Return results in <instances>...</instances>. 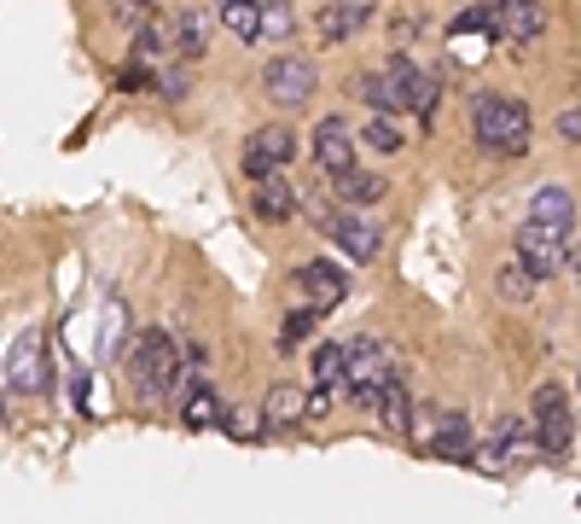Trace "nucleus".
<instances>
[{
	"label": "nucleus",
	"mask_w": 581,
	"mask_h": 524,
	"mask_svg": "<svg viewBox=\"0 0 581 524\" xmlns=\"http://www.w3.org/2000/svg\"><path fill=\"white\" fill-rule=\"evenodd\" d=\"M471 134H477L483 151H494V158H523L529 151V106L518 94L483 88L471 99Z\"/></svg>",
	"instance_id": "nucleus-1"
},
{
	"label": "nucleus",
	"mask_w": 581,
	"mask_h": 524,
	"mask_svg": "<svg viewBox=\"0 0 581 524\" xmlns=\"http://www.w3.org/2000/svg\"><path fill=\"white\" fill-rule=\"evenodd\" d=\"M128 379H134V397H140V402H163V397L181 385V350H175V338L158 332V327L134 338V350H128Z\"/></svg>",
	"instance_id": "nucleus-2"
},
{
	"label": "nucleus",
	"mask_w": 581,
	"mask_h": 524,
	"mask_svg": "<svg viewBox=\"0 0 581 524\" xmlns=\"http://www.w3.org/2000/svg\"><path fill=\"white\" fill-rule=\"evenodd\" d=\"M314 64L302 59V53H280V59H268L262 64V94L273 99L280 111H297V106H309L314 99Z\"/></svg>",
	"instance_id": "nucleus-3"
},
{
	"label": "nucleus",
	"mask_w": 581,
	"mask_h": 524,
	"mask_svg": "<svg viewBox=\"0 0 581 524\" xmlns=\"http://www.w3.org/2000/svg\"><path fill=\"white\" fill-rule=\"evenodd\" d=\"M7 385L18 397H41L47 391V338L41 327H24L7 350Z\"/></svg>",
	"instance_id": "nucleus-4"
},
{
	"label": "nucleus",
	"mask_w": 581,
	"mask_h": 524,
	"mask_svg": "<svg viewBox=\"0 0 581 524\" xmlns=\"http://www.w3.org/2000/svg\"><path fill=\"white\" fill-rule=\"evenodd\" d=\"M355 146H361V134H355L344 117H320L314 123V163L320 175H355Z\"/></svg>",
	"instance_id": "nucleus-5"
},
{
	"label": "nucleus",
	"mask_w": 581,
	"mask_h": 524,
	"mask_svg": "<svg viewBox=\"0 0 581 524\" xmlns=\"http://www.w3.org/2000/svg\"><path fill=\"white\" fill-rule=\"evenodd\" d=\"M518 263H523L535 280H553L558 268H570V245H564V233H553V228L523 222V228H518Z\"/></svg>",
	"instance_id": "nucleus-6"
},
{
	"label": "nucleus",
	"mask_w": 581,
	"mask_h": 524,
	"mask_svg": "<svg viewBox=\"0 0 581 524\" xmlns=\"http://www.w3.org/2000/svg\"><path fill=\"white\" fill-rule=\"evenodd\" d=\"M290 151H297V134H290L285 123H268V129H256L250 141H245V175H256V181L280 175V169L290 163Z\"/></svg>",
	"instance_id": "nucleus-7"
},
{
	"label": "nucleus",
	"mask_w": 581,
	"mask_h": 524,
	"mask_svg": "<svg viewBox=\"0 0 581 524\" xmlns=\"http://www.w3.org/2000/svg\"><path fill=\"white\" fill-rule=\"evenodd\" d=\"M175 397H181V426H193V431H221V419H227V409H221V397L210 391V379H198V374H186L175 385Z\"/></svg>",
	"instance_id": "nucleus-8"
},
{
	"label": "nucleus",
	"mask_w": 581,
	"mask_h": 524,
	"mask_svg": "<svg viewBox=\"0 0 581 524\" xmlns=\"http://www.w3.org/2000/svg\"><path fill=\"white\" fill-rule=\"evenodd\" d=\"M529 222L535 228H553V233H570L576 228V193L564 181H546V187L529 193Z\"/></svg>",
	"instance_id": "nucleus-9"
},
{
	"label": "nucleus",
	"mask_w": 581,
	"mask_h": 524,
	"mask_svg": "<svg viewBox=\"0 0 581 524\" xmlns=\"http://www.w3.org/2000/svg\"><path fill=\"white\" fill-rule=\"evenodd\" d=\"M332 240L344 245V257H355V263H372L384 251V233H379V222H367L361 210H344L332 222Z\"/></svg>",
	"instance_id": "nucleus-10"
},
{
	"label": "nucleus",
	"mask_w": 581,
	"mask_h": 524,
	"mask_svg": "<svg viewBox=\"0 0 581 524\" xmlns=\"http://www.w3.org/2000/svg\"><path fill=\"white\" fill-rule=\"evenodd\" d=\"M546 29V7H535V0H500V29H494V41H535Z\"/></svg>",
	"instance_id": "nucleus-11"
},
{
	"label": "nucleus",
	"mask_w": 581,
	"mask_h": 524,
	"mask_svg": "<svg viewBox=\"0 0 581 524\" xmlns=\"http://www.w3.org/2000/svg\"><path fill=\"white\" fill-rule=\"evenodd\" d=\"M297 285H302V292H309L314 303H326V309H332V303H344V297H349V275H344V268H337V263H326V257L302 263V268H297Z\"/></svg>",
	"instance_id": "nucleus-12"
},
{
	"label": "nucleus",
	"mask_w": 581,
	"mask_h": 524,
	"mask_svg": "<svg viewBox=\"0 0 581 524\" xmlns=\"http://www.w3.org/2000/svg\"><path fill=\"white\" fill-rule=\"evenodd\" d=\"M297 210H302V187H290L285 175L256 181V216H262V222H285V216H297Z\"/></svg>",
	"instance_id": "nucleus-13"
},
{
	"label": "nucleus",
	"mask_w": 581,
	"mask_h": 524,
	"mask_svg": "<svg viewBox=\"0 0 581 524\" xmlns=\"http://www.w3.org/2000/svg\"><path fill=\"white\" fill-rule=\"evenodd\" d=\"M372 24V0H337V7H320V36L326 41H349L355 29Z\"/></svg>",
	"instance_id": "nucleus-14"
},
{
	"label": "nucleus",
	"mask_w": 581,
	"mask_h": 524,
	"mask_svg": "<svg viewBox=\"0 0 581 524\" xmlns=\"http://www.w3.org/2000/svg\"><path fill=\"white\" fill-rule=\"evenodd\" d=\"M262 419H268V426L273 431H285V426H302V419H309V397H302L297 391V385H273V391L262 397Z\"/></svg>",
	"instance_id": "nucleus-15"
},
{
	"label": "nucleus",
	"mask_w": 581,
	"mask_h": 524,
	"mask_svg": "<svg viewBox=\"0 0 581 524\" xmlns=\"http://www.w3.org/2000/svg\"><path fill=\"white\" fill-rule=\"evenodd\" d=\"M349 385V344H320L314 350V397H326L332 402V391H344Z\"/></svg>",
	"instance_id": "nucleus-16"
},
{
	"label": "nucleus",
	"mask_w": 581,
	"mask_h": 524,
	"mask_svg": "<svg viewBox=\"0 0 581 524\" xmlns=\"http://www.w3.org/2000/svg\"><path fill=\"white\" fill-rule=\"evenodd\" d=\"M175 53L181 59H203V47H210V12L203 7H186V12H175Z\"/></svg>",
	"instance_id": "nucleus-17"
},
{
	"label": "nucleus",
	"mask_w": 581,
	"mask_h": 524,
	"mask_svg": "<svg viewBox=\"0 0 581 524\" xmlns=\"http://www.w3.org/2000/svg\"><path fill=\"white\" fill-rule=\"evenodd\" d=\"M570 443H576V414H570V409L535 419V449L546 454V461H564V454H570Z\"/></svg>",
	"instance_id": "nucleus-18"
},
{
	"label": "nucleus",
	"mask_w": 581,
	"mask_h": 524,
	"mask_svg": "<svg viewBox=\"0 0 581 524\" xmlns=\"http://www.w3.org/2000/svg\"><path fill=\"white\" fill-rule=\"evenodd\" d=\"M215 19H221V29H233L238 41H262V0H221Z\"/></svg>",
	"instance_id": "nucleus-19"
},
{
	"label": "nucleus",
	"mask_w": 581,
	"mask_h": 524,
	"mask_svg": "<svg viewBox=\"0 0 581 524\" xmlns=\"http://www.w3.org/2000/svg\"><path fill=\"white\" fill-rule=\"evenodd\" d=\"M431 454H442V461H471V426L459 414H448L431 437Z\"/></svg>",
	"instance_id": "nucleus-20"
},
{
	"label": "nucleus",
	"mask_w": 581,
	"mask_h": 524,
	"mask_svg": "<svg viewBox=\"0 0 581 524\" xmlns=\"http://www.w3.org/2000/svg\"><path fill=\"white\" fill-rule=\"evenodd\" d=\"M494 29H500V0H489V7H466V12L448 24V36L466 41V36H494Z\"/></svg>",
	"instance_id": "nucleus-21"
},
{
	"label": "nucleus",
	"mask_w": 581,
	"mask_h": 524,
	"mask_svg": "<svg viewBox=\"0 0 581 524\" xmlns=\"http://www.w3.org/2000/svg\"><path fill=\"white\" fill-rule=\"evenodd\" d=\"M384 193H390V181H384V175H367V169H355V175L337 181V198L355 205V210H361V205H379Z\"/></svg>",
	"instance_id": "nucleus-22"
},
{
	"label": "nucleus",
	"mask_w": 581,
	"mask_h": 524,
	"mask_svg": "<svg viewBox=\"0 0 581 524\" xmlns=\"http://www.w3.org/2000/svg\"><path fill=\"white\" fill-rule=\"evenodd\" d=\"M535 275H529V268L518 263V257H511V263H500V275H494V292H500L506 303H529V297H535Z\"/></svg>",
	"instance_id": "nucleus-23"
},
{
	"label": "nucleus",
	"mask_w": 581,
	"mask_h": 524,
	"mask_svg": "<svg viewBox=\"0 0 581 524\" xmlns=\"http://www.w3.org/2000/svg\"><path fill=\"white\" fill-rule=\"evenodd\" d=\"M379 419H384L390 431H413V402H407V385L401 379L379 397Z\"/></svg>",
	"instance_id": "nucleus-24"
},
{
	"label": "nucleus",
	"mask_w": 581,
	"mask_h": 524,
	"mask_svg": "<svg viewBox=\"0 0 581 524\" xmlns=\"http://www.w3.org/2000/svg\"><path fill=\"white\" fill-rule=\"evenodd\" d=\"M314 327H320V315H314V309H297V315H285V327L273 332V344H280V350H297Z\"/></svg>",
	"instance_id": "nucleus-25"
},
{
	"label": "nucleus",
	"mask_w": 581,
	"mask_h": 524,
	"mask_svg": "<svg viewBox=\"0 0 581 524\" xmlns=\"http://www.w3.org/2000/svg\"><path fill=\"white\" fill-rule=\"evenodd\" d=\"M361 146H372V151H401V129L390 123V117H367Z\"/></svg>",
	"instance_id": "nucleus-26"
},
{
	"label": "nucleus",
	"mask_w": 581,
	"mask_h": 524,
	"mask_svg": "<svg viewBox=\"0 0 581 524\" xmlns=\"http://www.w3.org/2000/svg\"><path fill=\"white\" fill-rule=\"evenodd\" d=\"M290 7H280V0H262V41H280V36H290Z\"/></svg>",
	"instance_id": "nucleus-27"
},
{
	"label": "nucleus",
	"mask_w": 581,
	"mask_h": 524,
	"mask_svg": "<svg viewBox=\"0 0 581 524\" xmlns=\"http://www.w3.org/2000/svg\"><path fill=\"white\" fill-rule=\"evenodd\" d=\"M570 409V397H564V385H541L535 397H529V414L535 419H546V414H564Z\"/></svg>",
	"instance_id": "nucleus-28"
},
{
	"label": "nucleus",
	"mask_w": 581,
	"mask_h": 524,
	"mask_svg": "<svg viewBox=\"0 0 581 524\" xmlns=\"http://www.w3.org/2000/svg\"><path fill=\"white\" fill-rule=\"evenodd\" d=\"M158 94H163V99H186V94H193V76H186V64H163Z\"/></svg>",
	"instance_id": "nucleus-29"
},
{
	"label": "nucleus",
	"mask_w": 581,
	"mask_h": 524,
	"mask_svg": "<svg viewBox=\"0 0 581 524\" xmlns=\"http://www.w3.org/2000/svg\"><path fill=\"white\" fill-rule=\"evenodd\" d=\"M558 141H576L581 146V106H564L558 111Z\"/></svg>",
	"instance_id": "nucleus-30"
},
{
	"label": "nucleus",
	"mask_w": 581,
	"mask_h": 524,
	"mask_svg": "<svg viewBox=\"0 0 581 524\" xmlns=\"http://www.w3.org/2000/svg\"><path fill=\"white\" fill-rule=\"evenodd\" d=\"M116 338H123V303H111L106 315V350H116Z\"/></svg>",
	"instance_id": "nucleus-31"
},
{
	"label": "nucleus",
	"mask_w": 581,
	"mask_h": 524,
	"mask_svg": "<svg viewBox=\"0 0 581 524\" xmlns=\"http://www.w3.org/2000/svg\"><path fill=\"white\" fill-rule=\"evenodd\" d=\"M570 268H576V275H581V245H570Z\"/></svg>",
	"instance_id": "nucleus-32"
},
{
	"label": "nucleus",
	"mask_w": 581,
	"mask_h": 524,
	"mask_svg": "<svg viewBox=\"0 0 581 524\" xmlns=\"http://www.w3.org/2000/svg\"><path fill=\"white\" fill-rule=\"evenodd\" d=\"M576 379H581V374H576Z\"/></svg>",
	"instance_id": "nucleus-33"
}]
</instances>
